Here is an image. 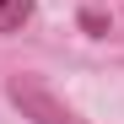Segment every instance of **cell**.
<instances>
[{"instance_id":"cell-1","label":"cell","mask_w":124,"mask_h":124,"mask_svg":"<svg viewBox=\"0 0 124 124\" xmlns=\"http://www.w3.org/2000/svg\"><path fill=\"white\" fill-rule=\"evenodd\" d=\"M6 97H11L27 119H38V124H86V119H76L38 76H11V81H6Z\"/></svg>"},{"instance_id":"cell-2","label":"cell","mask_w":124,"mask_h":124,"mask_svg":"<svg viewBox=\"0 0 124 124\" xmlns=\"http://www.w3.org/2000/svg\"><path fill=\"white\" fill-rule=\"evenodd\" d=\"M32 16V0H0V32H16Z\"/></svg>"},{"instance_id":"cell-3","label":"cell","mask_w":124,"mask_h":124,"mask_svg":"<svg viewBox=\"0 0 124 124\" xmlns=\"http://www.w3.org/2000/svg\"><path fill=\"white\" fill-rule=\"evenodd\" d=\"M81 27H86V32H108V16H102V11H81Z\"/></svg>"}]
</instances>
